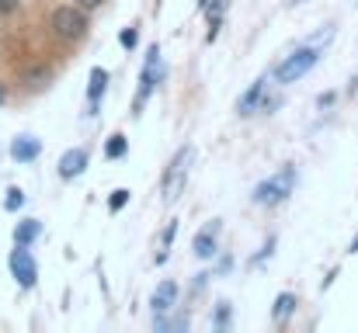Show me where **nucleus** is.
<instances>
[{"label": "nucleus", "instance_id": "nucleus-29", "mask_svg": "<svg viewBox=\"0 0 358 333\" xmlns=\"http://www.w3.org/2000/svg\"><path fill=\"white\" fill-rule=\"evenodd\" d=\"M348 250H352V253H358V236L352 239V246H348Z\"/></svg>", "mask_w": 358, "mask_h": 333}, {"label": "nucleus", "instance_id": "nucleus-21", "mask_svg": "<svg viewBox=\"0 0 358 333\" xmlns=\"http://www.w3.org/2000/svg\"><path fill=\"white\" fill-rule=\"evenodd\" d=\"M174 239H178V222L171 219V225H167V229H164V236H160L164 250H171V246H174Z\"/></svg>", "mask_w": 358, "mask_h": 333}, {"label": "nucleus", "instance_id": "nucleus-22", "mask_svg": "<svg viewBox=\"0 0 358 333\" xmlns=\"http://www.w3.org/2000/svg\"><path fill=\"white\" fill-rule=\"evenodd\" d=\"M136 42H139L136 28H125V31H122V45H125V49H136Z\"/></svg>", "mask_w": 358, "mask_h": 333}, {"label": "nucleus", "instance_id": "nucleus-8", "mask_svg": "<svg viewBox=\"0 0 358 333\" xmlns=\"http://www.w3.org/2000/svg\"><path fill=\"white\" fill-rule=\"evenodd\" d=\"M87 167H91V153L80 149V146H73V149H66V153L59 156V177H63V181H77Z\"/></svg>", "mask_w": 358, "mask_h": 333}, {"label": "nucleus", "instance_id": "nucleus-2", "mask_svg": "<svg viewBox=\"0 0 358 333\" xmlns=\"http://www.w3.org/2000/svg\"><path fill=\"white\" fill-rule=\"evenodd\" d=\"M292 188H296V167H285V170H278L275 177L261 181L250 198H254V205H261V209H275V205H282V202L292 195Z\"/></svg>", "mask_w": 358, "mask_h": 333}, {"label": "nucleus", "instance_id": "nucleus-19", "mask_svg": "<svg viewBox=\"0 0 358 333\" xmlns=\"http://www.w3.org/2000/svg\"><path fill=\"white\" fill-rule=\"evenodd\" d=\"M125 205H129V191H125V188L112 191V198H108V209H112V212H122Z\"/></svg>", "mask_w": 358, "mask_h": 333}, {"label": "nucleus", "instance_id": "nucleus-9", "mask_svg": "<svg viewBox=\"0 0 358 333\" xmlns=\"http://www.w3.org/2000/svg\"><path fill=\"white\" fill-rule=\"evenodd\" d=\"M178 295H181V288H178V281H160L157 285V292L150 295V309H153V316H160V313H171L174 306H178Z\"/></svg>", "mask_w": 358, "mask_h": 333}, {"label": "nucleus", "instance_id": "nucleus-27", "mask_svg": "<svg viewBox=\"0 0 358 333\" xmlns=\"http://www.w3.org/2000/svg\"><path fill=\"white\" fill-rule=\"evenodd\" d=\"M230 267H234V257H223V260H220V271H223V274H227V271H230Z\"/></svg>", "mask_w": 358, "mask_h": 333}, {"label": "nucleus", "instance_id": "nucleus-28", "mask_svg": "<svg viewBox=\"0 0 358 333\" xmlns=\"http://www.w3.org/2000/svg\"><path fill=\"white\" fill-rule=\"evenodd\" d=\"M3 101H7V91H3V84H0V105H3Z\"/></svg>", "mask_w": 358, "mask_h": 333}, {"label": "nucleus", "instance_id": "nucleus-1", "mask_svg": "<svg viewBox=\"0 0 358 333\" xmlns=\"http://www.w3.org/2000/svg\"><path fill=\"white\" fill-rule=\"evenodd\" d=\"M49 28H52V35H59L66 42H77V38L87 35V10L77 7V3H59L49 14Z\"/></svg>", "mask_w": 358, "mask_h": 333}, {"label": "nucleus", "instance_id": "nucleus-7", "mask_svg": "<svg viewBox=\"0 0 358 333\" xmlns=\"http://www.w3.org/2000/svg\"><path fill=\"white\" fill-rule=\"evenodd\" d=\"M192 250H195V257H199V260H213V257L220 253V219H213L206 229H199V232H195Z\"/></svg>", "mask_w": 358, "mask_h": 333}, {"label": "nucleus", "instance_id": "nucleus-20", "mask_svg": "<svg viewBox=\"0 0 358 333\" xmlns=\"http://www.w3.org/2000/svg\"><path fill=\"white\" fill-rule=\"evenodd\" d=\"M275 243H278V239H275V236H268V239H264V246H261V253L254 257V264H268V257L275 253Z\"/></svg>", "mask_w": 358, "mask_h": 333}, {"label": "nucleus", "instance_id": "nucleus-26", "mask_svg": "<svg viewBox=\"0 0 358 333\" xmlns=\"http://www.w3.org/2000/svg\"><path fill=\"white\" fill-rule=\"evenodd\" d=\"M334 101H338V94H320V101H317V105H320V108H331Z\"/></svg>", "mask_w": 358, "mask_h": 333}, {"label": "nucleus", "instance_id": "nucleus-5", "mask_svg": "<svg viewBox=\"0 0 358 333\" xmlns=\"http://www.w3.org/2000/svg\"><path fill=\"white\" fill-rule=\"evenodd\" d=\"M7 264H10V274H14V281H17L21 288H35V281H38V264H35V257H31L28 246L14 243Z\"/></svg>", "mask_w": 358, "mask_h": 333}, {"label": "nucleus", "instance_id": "nucleus-6", "mask_svg": "<svg viewBox=\"0 0 358 333\" xmlns=\"http://www.w3.org/2000/svg\"><path fill=\"white\" fill-rule=\"evenodd\" d=\"M195 160V149L192 146H181L178 149V156L171 160V167H167V174H164V195L167 198H178V191L185 188V177H188V163Z\"/></svg>", "mask_w": 358, "mask_h": 333}, {"label": "nucleus", "instance_id": "nucleus-11", "mask_svg": "<svg viewBox=\"0 0 358 333\" xmlns=\"http://www.w3.org/2000/svg\"><path fill=\"white\" fill-rule=\"evenodd\" d=\"M38 156H42V142L35 135H17L10 142V160L14 163H35Z\"/></svg>", "mask_w": 358, "mask_h": 333}, {"label": "nucleus", "instance_id": "nucleus-24", "mask_svg": "<svg viewBox=\"0 0 358 333\" xmlns=\"http://www.w3.org/2000/svg\"><path fill=\"white\" fill-rule=\"evenodd\" d=\"M17 3H21V0H0V17L14 14V10H17Z\"/></svg>", "mask_w": 358, "mask_h": 333}, {"label": "nucleus", "instance_id": "nucleus-13", "mask_svg": "<svg viewBox=\"0 0 358 333\" xmlns=\"http://www.w3.org/2000/svg\"><path fill=\"white\" fill-rule=\"evenodd\" d=\"M105 87H108V73H105L101 66H94V70H91V84H87V98H91V114H98V101H101Z\"/></svg>", "mask_w": 358, "mask_h": 333}, {"label": "nucleus", "instance_id": "nucleus-16", "mask_svg": "<svg viewBox=\"0 0 358 333\" xmlns=\"http://www.w3.org/2000/svg\"><path fill=\"white\" fill-rule=\"evenodd\" d=\"M230 327H234V306L223 299V302H216V309H213V330L223 333V330H230Z\"/></svg>", "mask_w": 358, "mask_h": 333}, {"label": "nucleus", "instance_id": "nucleus-3", "mask_svg": "<svg viewBox=\"0 0 358 333\" xmlns=\"http://www.w3.org/2000/svg\"><path fill=\"white\" fill-rule=\"evenodd\" d=\"M320 63V45H303V49H296L292 56H285L278 66H275V80L278 84H296L299 77H306L313 66Z\"/></svg>", "mask_w": 358, "mask_h": 333}, {"label": "nucleus", "instance_id": "nucleus-15", "mask_svg": "<svg viewBox=\"0 0 358 333\" xmlns=\"http://www.w3.org/2000/svg\"><path fill=\"white\" fill-rule=\"evenodd\" d=\"M227 7H230V0H209V3L202 7V14L209 17V38H216V35H220V24H223Z\"/></svg>", "mask_w": 358, "mask_h": 333}, {"label": "nucleus", "instance_id": "nucleus-25", "mask_svg": "<svg viewBox=\"0 0 358 333\" xmlns=\"http://www.w3.org/2000/svg\"><path fill=\"white\" fill-rule=\"evenodd\" d=\"M77 7H84V10H94V7H101L105 0H73Z\"/></svg>", "mask_w": 358, "mask_h": 333}, {"label": "nucleus", "instance_id": "nucleus-17", "mask_svg": "<svg viewBox=\"0 0 358 333\" xmlns=\"http://www.w3.org/2000/svg\"><path fill=\"white\" fill-rule=\"evenodd\" d=\"M125 153H129V142H125L122 132H115V135L105 139V156H108V160H122Z\"/></svg>", "mask_w": 358, "mask_h": 333}, {"label": "nucleus", "instance_id": "nucleus-31", "mask_svg": "<svg viewBox=\"0 0 358 333\" xmlns=\"http://www.w3.org/2000/svg\"><path fill=\"white\" fill-rule=\"evenodd\" d=\"M206 3H209V0H199V10H202V7H206Z\"/></svg>", "mask_w": 358, "mask_h": 333}, {"label": "nucleus", "instance_id": "nucleus-10", "mask_svg": "<svg viewBox=\"0 0 358 333\" xmlns=\"http://www.w3.org/2000/svg\"><path fill=\"white\" fill-rule=\"evenodd\" d=\"M264 94H268V77H261V80H254L243 94H240V101H237V114H254V111H261L264 108Z\"/></svg>", "mask_w": 358, "mask_h": 333}, {"label": "nucleus", "instance_id": "nucleus-23", "mask_svg": "<svg viewBox=\"0 0 358 333\" xmlns=\"http://www.w3.org/2000/svg\"><path fill=\"white\" fill-rule=\"evenodd\" d=\"M209 278H213L209 271H202V274H195V281H192V288H195V292H202V288L209 285Z\"/></svg>", "mask_w": 358, "mask_h": 333}, {"label": "nucleus", "instance_id": "nucleus-4", "mask_svg": "<svg viewBox=\"0 0 358 333\" xmlns=\"http://www.w3.org/2000/svg\"><path fill=\"white\" fill-rule=\"evenodd\" d=\"M164 77H167V70H164V63H160V45H150V49H146V59H143V73H139V91H136V101H132V114L143 111V105H146L150 94H153V87L164 84Z\"/></svg>", "mask_w": 358, "mask_h": 333}, {"label": "nucleus", "instance_id": "nucleus-12", "mask_svg": "<svg viewBox=\"0 0 358 333\" xmlns=\"http://www.w3.org/2000/svg\"><path fill=\"white\" fill-rule=\"evenodd\" d=\"M296 306H299V299H296L292 292H278L275 302H271V320H275V327H285V323L296 316Z\"/></svg>", "mask_w": 358, "mask_h": 333}, {"label": "nucleus", "instance_id": "nucleus-18", "mask_svg": "<svg viewBox=\"0 0 358 333\" xmlns=\"http://www.w3.org/2000/svg\"><path fill=\"white\" fill-rule=\"evenodd\" d=\"M24 205V191L21 188H7V195H3V209L7 212H17Z\"/></svg>", "mask_w": 358, "mask_h": 333}, {"label": "nucleus", "instance_id": "nucleus-30", "mask_svg": "<svg viewBox=\"0 0 358 333\" xmlns=\"http://www.w3.org/2000/svg\"><path fill=\"white\" fill-rule=\"evenodd\" d=\"M299 3H306V0H289V7H299Z\"/></svg>", "mask_w": 358, "mask_h": 333}, {"label": "nucleus", "instance_id": "nucleus-14", "mask_svg": "<svg viewBox=\"0 0 358 333\" xmlns=\"http://www.w3.org/2000/svg\"><path fill=\"white\" fill-rule=\"evenodd\" d=\"M38 236H42V222L38 219H21L14 225V243H21V246H31Z\"/></svg>", "mask_w": 358, "mask_h": 333}]
</instances>
